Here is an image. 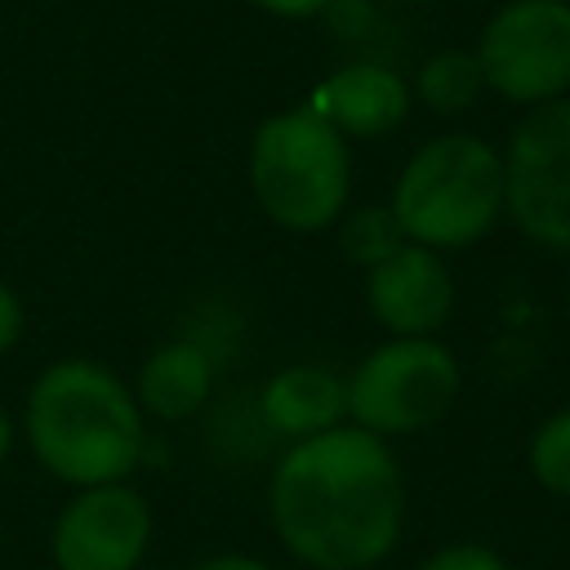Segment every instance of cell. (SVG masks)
Here are the masks:
<instances>
[{
    "label": "cell",
    "mask_w": 570,
    "mask_h": 570,
    "mask_svg": "<svg viewBox=\"0 0 570 570\" xmlns=\"http://www.w3.org/2000/svg\"><path fill=\"white\" fill-rule=\"evenodd\" d=\"M267 512L281 543L312 570L379 566L405 521V481L383 436L330 428L294 441L272 472Z\"/></svg>",
    "instance_id": "cell-1"
},
{
    "label": "cell",
    "mask_w": 570,
    "mask_h": 570,
    "mask_svg": "<svg viewBox=\"0 0 570 570\" xmlns=\"http://www.w3.org/2000/svg\"><path fill=\"white\" fill-rule=\"evenodd\" d=\"M27 441L67 485L125 481L142 459V410L94 361H53L27 396Z\"/></svg>",
    "instance_id": "cell-2"
},
{
    "label": "cell",
    "mask_w": 570,
    "mask_h": 570,
    "mask_svg": "<svg viewBox=\"0 0 570 570\" xmlns=\"http://www.w3.org/2000/svg\"><path fill=\"white\" fill-rule=\"evenodd\" d=\"M387 209L410 245L468 249L503 214V156L476 134H441L410 156Z\"/></svg>",
    "instance_id": "cell-3"
},
{
    "label": "cell",
    "mask_w": 570,
    "mask_h": 570,
    "mask_svg": "<svg viewBox=\"0 0 570 570\" xmlns=\"http://www.w3.org/2000/svg\"><path fill=\"white\" fill-rule=\"evenodd\" d=\"M249 187L263 214L285 232L330 227L352 187L343 134L312 107L267 116L249 142Z\"/></svg>",
    "instance_id": "cell-4"
},
{
    "label": "cell",
    "mask_w": 570,
    "mask_h": 570,
    "mask_svg": "<svg viewBox=\"0 0 570 570\" xmlns=\"http://www.w3.org/2000/svg\"><path fill=\"white\" fill-rule=\"evenodd\" d=\"M459 392V365L436 338H392L347 379V414L374 436L423 432L445 419Z\"/></svg>",
    "instance_id": "cell-5"
},
{
    "label": "cell",
    "mask_w": 570,
    "mask_h": 570,
    "mask_svg": "<svg viewBox=\"0 0 570 570\" xmlns=\"http://www.w3.org/2000/svg\"><path fill=\"white\" fill-rule=\"evenodd\" d=\"M481 80L521 107L566 98L570 89V4L566 0H508L476 45Z\"/></svg>",
    "instance_id": "cell-6"
},
{
    "label": "cell",
    "mask_w": 570,
    "mask_h": 570,
    "mask_svg": "<svg viewBox=\"0 0 570 570\" xmlns=\"http://www.w3.org/2000/svg\"><path fill=\"white\" fill-rule=\"evenodd\" d=\"M503 214L530 240L570 254V98L530 107L503 156Z\"/></svg>",
    "instance_id": "cell-7"
},
{
    "label": "cell",
    "mask_w": 570,
    "mask_h": 570,
    "mask_svg": "<svg viewBox=\"0 0 570 570\" xmlns=\"http://www.w3.org/2000/svg\"><path fill=\"white\" fill-rule=\"evenodd\" d=\"M151 539V508L125 481L85 485L53 521L58 570H134Z\"/></svg>",
    "instance_id": "cell-8"
},
{
    "label": "cell",
    "mask_w": 570,
    "mask_h": 570,
    "mask_svg": "<svg viewBox=\"0 0 570 570\" xmlns=\"http://www.w3.org/2000/svg\"><path fill=\"white\" fill-rule=\"evenodd\" d=\"M365 303L392 338H432L450 307H454V281L445 272V258L428 245H401L365 276Z\"/></svg>",
    "instance_id": "cell-9"
},
{
    "label": "cell",
    "mask_w": 570,
    "mask_h": 570,
    "mask_svg": "<svg viewBox=\"0 0 570 570\" xmlns=\"http://www.w3.org/2000/svg\"><path fill=\"white\" fill-rule=\"evenodd\" d=\"M312 111L330 120L338 134L379 138L392 134L410 111V85L379 62H347L338 67L312 98Z\"/></svg>",
    "instance_id": "cell-10"
},
{
    "label": "cell",
    "mask_w": 570,
    "mask_h": 570,
    "mask_svg": "<svg viewBox=\"0 0 570 570\" xmlns=\"http://www.w3.org/2000/svg\"><path fill=\"white\" fill-rule=\"evenodd\" d=\"M347 414V383L325 365H285L263 387V419L294 441L338 428Z\"/></svg>",
    "instance_id": "cell-11"
},
{
    "label": "cell",
    "mask_w": 570,
    "mask_h": 570,
    "mask_svg": "<svg viewBox=\"0 0 570 570\" xmlns=\"http://www.w3.org/2000/svg\"><path fill=\"white\" fill-rule=\"evenodd\" d=\"M209 387H214L209 356L196 343L178 338V343H165L147 356L142 374H138V405L151 410L156 419L174 423V419L196 414V405L209 396Z\"/></svg>",
    "instance_id": "cell-12"
},
{
    "label": "cell",
    "mask_w": 570,
    "mask_h": 570,
    "mask_svg": "<svg viewBox=\"0 0 570 570\" xmlns=\"http://www.w3.org/2000/svg\"><path fill=\"white\" fill-rule=\"evenodd\" d=\"M481 85H485V80H481V62H476V53H463V49H441V53H432V58L419 67V80H414L419 98H423L432 111H441V116L468 111V107L476 102Z\"/></svg>",
    "instance_id": "cell-13"
},
{
    "label": "cell",
    "mask_w": 570,
    "mask_h": 570,
    "mask_svg": "<svg viewBox=\"0 0 570 570\" xmlns=\"http://www.w3.org/2000/svg\"><path fill=\"white\" fill-rule=\"evenodd\" d=\"M338 245H343V254H347L352 263L374 267V263H383L387 254H396V249L405 245V236H401L392 209L370 205V209L347 214V223L338 227Z\"/></svg>",
    "instance_id": "cell-14"
},
{
    "label": "cell",
    "mask_w": 570,
    "mask_h": 570,
    "mask_svg": "<svg viewBox=\"0 0 570 570\" xmlns=\"http://www.w3.org/2000/svg\"><path fill=\"white\" fill-rule=\"evenodd\" d=\"M530 472L543 490L570 499V410L539 423V432L530 441Z\"/></svg>",
    "instance_id": "cell-15"
},
{
    "label": "cell",
    "mask_w": 570,
    "mask_h": 570,
    "mask_svg": "<svg viewBox=\"0 0 570 570\" xmlns=\"http://www.w3.org/2000/svg\"><path fill=\"white\" fill-rule=\"evenodd\" d=\"M419 570H508L499 552L481 548V543H454V548H441L432 552Z\"/></svg>",
    "instance_id": "cell-16"
},
{
    "label": "cell",
    "mask_w": 570,
    "mask_h": 570,
    "mask_svg": "<svg viewBox=\"0 0 570 570\" xmlns=\"http://www.w3.org/2000/svg\"><path fill=\"white\" fill-rule=\"evenodd\" d=\"M18 338H22V303H18V294L0 281V352H9Z\"/></svg>",
    "instance_id": "cell-17"
},
{
    "label": "cell",
    "mask_w": 570,
    "mask_h": 570,
    "mask_svg": "<svg viewBox=\"0 0 570 570\" xmlns=\"http://www.w3.org/2000/svg\"><path fill=\"white\" fill-rule=\"evenodd\" d=\"M249 4H258V9H267L276 18H312V13L330 9L334 0H249Z\"/></svg>",
    "instance_id": "cell-18"
},
{
    "label": "cell",
    "mask_w": 570,
    "mask_h": 570,
    "mask_svg": "<svg viewBox=\"0 0 570 570\" xmlns=\"http://www.w3.org/2000/svg\"><path fill=\"white\" fill-rule=\"evenodd\" d=\"M191 570H272V566H263L258 557H245V552H218V557L196 561Z\"/></svg>",
    "instance_id": "cell-19"
},
{
    "label": "cell",
    "mask_w": 570,
    "mask_h": 570,
    "mask_svg": "<svg viewBox=\"0 0 570 570\" xmlns=\"http://www.w3.org/2000/svg\"><path fill=\"white\" fill-rule=\"evenodd\" d=\"M9 450H13V423H9V414L0 410V463L9 459Z\"/></svg>",
    "instance_id": "cell-20"
}]
</instances>
